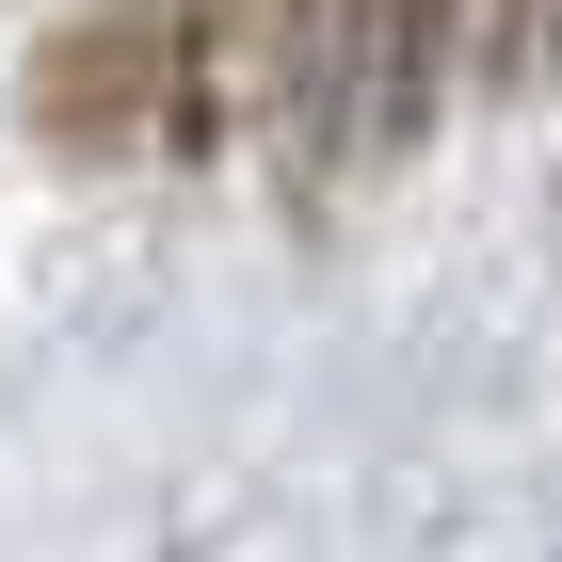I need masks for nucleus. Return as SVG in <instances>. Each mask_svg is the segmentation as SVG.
<instances>
[{
	"label": "nucleus",
	"mask_w": 562,
	"mask_h": 562,
	"mask_svg": "<svg viewBox=\"0 0 562 562\" xmlns=\"http://www.w3.org/2000/svg\"><path fill=\"white\" fill-rule=\"evenodd\" d=\"M450 33L467 0H258L241 16V97H258V145L305 193H353L434 130L450 97Z\"/></svg>",
	"instance_id": "1"
},
{
	"label": "nucleus",
	"mask_w": 562,
	"mask_h": 562,
	"mask_svg": "<svg viewBox=\"0 0 562 562\" xmlns=\"http://www.w3.org/2000/svg\"><path fill=\"white\" fill-rule=\"evenodd\" d=\"M498 81H562V0H498Z\"/></svg>",
	"instance_id": "2"
}]
</instances>
